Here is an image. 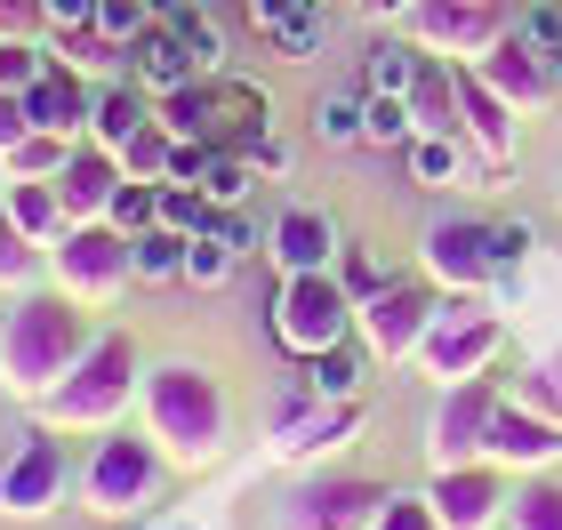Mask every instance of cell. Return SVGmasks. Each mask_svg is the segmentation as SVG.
<instances>
[{
    "mask_svg": "<svg viewBox=\"0 0 562 530\" xmlns=\"http://www.w3.org/2000/svg\"><path fill=\"white\" fill-rule=\"evenodd\" d=\"M338 330H346V290L329 273H290V290H281V338L297 353H322V346H338Z\"/></svg>",
    "mask_w": 562,
    "mask_h": 530,
    "instance_id": "1",
    "label": "cell"
},
{
    "mask_svg": "<svg viewBox=\"0 0 562 530\" xmlns=\"http://www.w3.org/2000/svg\"><path fill=\"white\" fill-rule=\"evenodd\" d=\"M426 258L458 273V282H482V273H506L498 266V241H491V225H434L426 234Z\"/></svg>",
    "mask_w": 562,
    "mask_h": 530,
    "instance_id": "2",
    "label": "cell"
},
{
    "mask_svg": "<svg viewBox=\"0 0 562 530\" xmlns=\"http://www.w3.org/2000/svg\"><path fill=\"white\" fill-rule=\"evenodd\" d=\"M329 249H338V234H329L322 210H281V225H273V258L290 266V273H322Z\"/></svg>",
    "mask_w": 562,
    "mask_h": 530,
    "instance_id": "3",
    "label": "cell"
},
{
    "mask_svg": "<svg viewBox=\"0 0 562 530\" xmlns=\"http://www.w3.org/2000/svg\"><path fill=\"white\" fill-rule=\"evenodd\" d=\"M130 57H137V81H145V89H161V97H169V89H186V81H201L193 48L177 41L169 24H153V33H145V41L130 48Z\"/></svg>",
    "mask_w": 562,
    "mask_h": 530,
    "instance_id": "4",
    "label": "cell"
},
{
    "mask_svg": "<svg viewBox=\"0 0 562 530\" xmlns=\"http://www.w3.org/2000/svg\"><path fill=\"white\" fill-rule=\"evenodd\" d=\"M24 105H33V129H72V121H89L97 97H81V81H65V72H41L33 89H24Z\"/></svg>",
    "mask_w": 562,
    "mask_h": 530,
    "instance_id": "5",
    "label": "cell"
},
{
    "mask_svg": "<svg viewBox=\"0 0 562 530\" xmlns=\"http://www.w3.org/2000/svg\"><path fill=\"white\" fill-rule=\"evenodd\" d=\"M57 193H65V210H113V161L105 154H72L65 169H57Z\"/></svg>",
    "mask_w": 562,
    "mask_h": 530,
    "instance_id": "6",
    "label": "cell"
},
{
    "mask_svg": "<svg viewBox=\"0 0 562 530\" xmlns=\"http://www.w3.org/2000/svg\"><path fill=\"white\" fill-rule=\"evenodd\" d=\"M186 249H193V234L145 225V234H137V273H145V282H177V273H186Z\"/></svg>",
    "mask_w": 562,
    "mask_h": 530,
    "instance_id": "7",
    "label": "cell"
},
{
    "mask_svg": "<svg viewBox=\"0 0 562 530\" xmlns=\"http://www.w3.org/2000/svg\"><path fill=\"white\" fill-rule=\"evenodd\" d=\"M362 81H370V97H411V81H418V57H411L402 41H370Z\"/></svg>",
    "mask_w": 562,
    "mask_h": 530,
    "instance_id": "8",
    "label": "cell"
},
{
    "mask_svg": "<svg viewBox=\"0 0 562 530\" xmlns=\"http://www.w3.org/2000/svg\"><path fill=\"white\" fill-rule=\"evenodd\" d=\"M89 121H97V137H105L113 154H121L130 137H145V129H153V121H145V105H137V89H105V97L89 105Z\"/></svg>",
    "mask_w": 562,
    "mask_h": 530,
    "instance_id": "9",
    "label": "cell"
},
{
    "mask_svg": "<svg viewBox=\"0 0 562 530\" xmlns=\"http://www.w3.org/2000/svg\"><path fill=\"white\" fill-rule=\"evenodd\" d=\"M362 121H370V97L362 89H338V97H322V105H314V137L322 145H353V137H362Z\"/></svg>",
    "mask_w": 562,
    "mask_h": 530,
    "instance_id": "10",
    "label": "cell"
},
{
    "mask_svg": "<svg viewBox=\"0 0 562 530\" xmlns=\"http://www.w3.org/2000/svg\"><path fill=\"white\" fill-rule=\"evenodd\" d=\"M353 386H362V362H353L346 346H322V353H314V370H305V394H329V402H346Z\"/></svg>",
    "mask_w": 562,
    "mask_h": 530,
    "instance_id": "11",
    "label": "cell"
},
{
    "mask_svg": "<svg viewBox=\"0 0 562 530\" xmlns=\"http://www.w3.org/2000/svg\"><path fill=\"white\" fill-rule=\"evenodd\" d=\"M266 41L281 48V57H297V65H305V57H322V41H329V16H322V9H297L290 24H273Z\"/></svg>",
    "mask_w": 562,
    "mask_h": 530,
    "instance_id": "12",
    "label": "cell"
},
{
    "mask_svg": "<svg viewBox=\"0 0 562 530\" xmlns=\"http://www.w3.org/2000/svg\"><path fill=\"white\" fill-rule=\"evenodd\" d=\"M201 193H210L217 210H234V201L249 193V154H234V145H217V161H210V177H201Z\"/></svg>",
    "mask_w": 562,
    "mask_h": 530,
    "instance_id": "13",
    "label": "cell"
},
{
    "mask_svg": "<svg viewBox=\"0 0 562 530\" xmlns=\"http://www.w3.org/2000/svg\"><path fill=\"white\" fill-rule=\"evenodd\" d=\"M411 129H418L411 97H370V121H362V137H370V145H402Z\"/></svg>",
    "mask_w": 562,
    "mask_h": 530,
    "instance_id": "14",
    "label": "cell"
},
{
    "mask_svg": "<svg viewBox=\"0 0 562 530\" xmlns=\"http://www.w3.org/2000/svg\"><path fill=\"white\" fill-rule=\"evenodd\" d=\"M411 169H418V185H450V177H458V145H450L442 129H426V137L411 145Z\"/></svg>",
    "mask_w": 562,
    "mask_h": 530,
    "instance_id": "15",
    "label": "cell"
},
{
    "mask_svg": "<svg viewBox=\"0 0 562 530\" xmlns=\"http://www.w3.org/2000/svg\"><path fill=\"white\" fill-rule=\"evenodd\" d=\"M41 72H48V65H41L24 41H0V89H16V97H24V89L41 81Z\"/></svg>",
    "mask_w": 562,
    "mask_h": 530,
    "instance_id": "16",
    "label": "cell"
},
{
    "mask_svg": "<svg viewBox=\"0 0 562 530\" xmlns=\"http://www.w3.org/2000/svg\"><path fill=\"white\" fill-rule=\"evenodd\" d=\"M515 33H522V41H539V48H562V0H539V9H522V16H515Z\"/></svg>",
    "mask_w": 562,
    "mask_h": 530,
    "instance_id": "17",
    "label": "cell"
},
{
    "mask_svg": "<svg viewBox=\"0 0 562 530\" xmlns=\"http://www.w3.org/2000/svg\"><path fill=\"white\" fill-rule=\"evenodd\" d=\"M57 201H65V193H41V185L16 193V225H24V234H33V225H48V217H57Z\"/></svg>",
    "mask_w": 562,
    "mask_h": 530,
    "instance_id": "18",
    "label": "cell"
},
{
    "mask_svg": "<svg viewBox=\"0 0 562 530\" xmlns=\"http://www.w3.org/2000/svg\"><path fill=\"white\" fill-rule=\"evenodd\" d=\"M241 9L258 16V33H273V24H290V16L305 9V0H241Z\"/></svg>",
    "mask_w": 562,
    "mask_h": 530,
    "instance_id": "19",
    "label": "cell"
},
{
    "mask_svg": "<svg viewBox=\"0 0 562 530\" xmlns=\"http://www.w3.org/2000/svg\"><path fill=\"white\" fill-rule=\"evenodd\" d=\"M491 241H498V266H515L522 249H530V225L515 217V225H491Z\"/></svg>",
    "mask_w": 562,
    "mask_h": 530,
    "instance_id": "20",
    "label": "cell"
},
{
    "mask_svg": "<svg viewBox=\"0 0 562 530\" xmlns=\"http://www.w3.org/2000/svg\"><path fill=\"white\" fill-rule=\"evenodd\" d=\"M0 273H24V225L0 217Z\"/></svg>",
    "mask_w": 562,
    "mask_h": 530,
    "instance_id": "21",
    "label": "cell"
},
{
    "mask_svg": "<svg viewBox=\"0 0 562 530\" xmlns=\"http://www.w3.org/2000/svg\"><path fill=\"white\" fill-rule=\"evenodd\" d=\"M48 24H65V33L72 24H97V0H48Z\"/></svg>",
    "mask_w": 562,
    "mask_h": 530,
    "instance_id": "22",
    "label": "cell"
},
{
    "mask_svg": "<svg viewBox=\"0 0 562 530\" xmlns=\"http://www.w3.org/2000/svg\"><path fill=\"white\" fill-rule=\"evenodd\" d=\"M305 9H322V0H305Z\"/></svg>",
    "mask_w": 562,
    "mask_h": 530,
    "instance_id": "23",
    "label": "cell"
}]
</instances>
